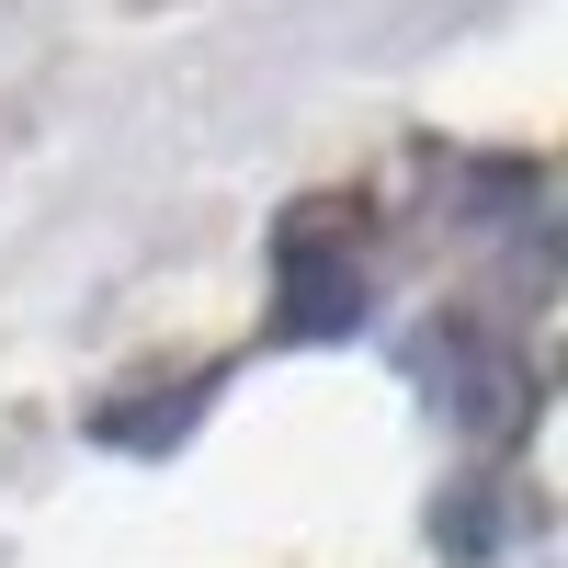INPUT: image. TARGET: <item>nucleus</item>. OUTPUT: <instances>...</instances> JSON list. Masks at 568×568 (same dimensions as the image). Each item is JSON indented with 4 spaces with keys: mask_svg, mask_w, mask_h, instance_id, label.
Segmentation results:
<instances>
[{
    "mask_svg": "<svg viewBox=\"0 0 568 568\" xmlns=\"http://www.w3.org/2000/svg\"><path fill=\"white\" fill-rule=\"evenodd\" d=\"M205 409H216V375H182V387H160V398H114V409H103V444H125V455H171Z\"/></svg>",
    "mask_w": 568,
    "mask_h": 568,
    "instance_id": "7ed1b4c3",
    "label": "nucleus"
},
{
    "mask_svg": "<svg viewBox=\"0 0 568 568\" xmlns=\"http://www.w3.org/2000/svg\"><path fill=\"white\" fill-rule=\"evenodd\" d=\"M409 387L433 398V420L444 433H466V444H511L535 420V364H524V342H500V329H478V318H420L409 329Z\"/></svg>",
    "mask_w": 568,
    "mask_h": 568,
    "instance_id": "f03ea898",
    "label": "nucleus"
},
{
    "mask_svg": "<svg viewBox=\"0 0 568 568\" xmlns=\"http://www.w3.org/2000/svg\"><path fill=\"white\" fill-rule=\"evenodd\" d=\"M375 307V251H364V205L318 194L273 227V342H353Z\"/></svg>",
    "mask_w": 568,
    "mask_h": 568,
    "instance_id": "f257e3e1",
    "label": "nucleus"
}]
</instances>
